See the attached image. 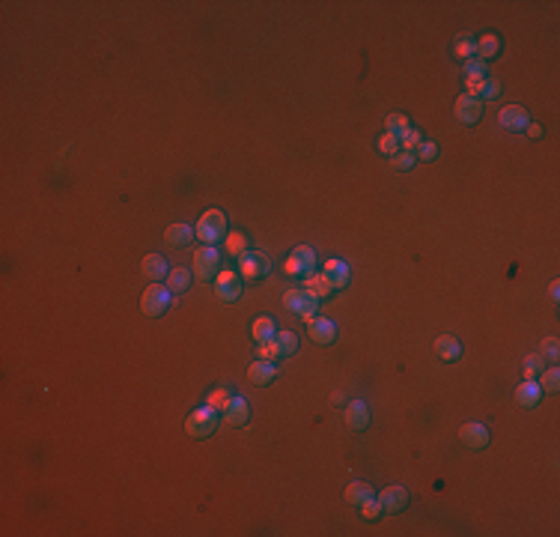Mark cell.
I'll return each instance as SVG.
<instances>
[{
	"instance_id": "cell-7",
	"label": "cell",
	"mask_w": 560,
	"mask_h": 537,
	"mask_svg": "<svg viewBox=\"0 0 560 537\" xmlns=\"http://www.w3.org/2000/svg\"><path fill=\"white\" fill-rule=\"evenodd\" d=\"M283 308L293 313V317L310 322L313 317H316V310H319V301L313 299L310 293H304V289H286L283 293Z\"/></svg>"
},
{
	"instance_id": "cell-35",
	"label": "cell",
	"mask_w": 560,
	"mask_h": 537,
	"mask_svg": "<svg viewBox=\"0 0 560 537\" xmlns=\"http://www.w3.org/2000/svg\"><path fill=\"white\" fill-rule=\"evenodd\" d=\"M358 510H361V517L367 520V522H376V520H382L385 517V510H382V505H378V499L373 496V499H367V501H361L358 505Z\"/></svg>"
},
{
	"instance_id": "cell-25",
	"label": "cell",
	"mask_w": 560,
	"mask_h": 537,
	"mask_svg": "<svg viewBox=\"0 0 560 537\" xmlns=\"http://www.w3.org/2000/svg\"><path fill=\"white\" fill-rule=\"evenodd\" d=\"M435 355H439L441 361H459V358H462V343H459L453 334H441V338H435Z\"/></svg>"
},
{
	"instance_id": "cell-33",
	"label": "cell",
	"mask_w": 560,
	"mask_h": 537,
	"mask_svg": "<svg viewBox=\"0 0 560 537\" xmlns=\"http://www.w3.org/2000/svg\"><path fill=\"white\" fill-rule=\"evenodd\" d=\"M230 397H233V391L223 388V385H218V388H212L209 394H206V406L223 412V409H227V403H230Z\"/></svg>"
},
{
	"instance_id": "cell-2",
	"label": "cell",
	"mask_w": 560,
	"mask_h": 537,
	"mask_svg": "<svg viewBox=\"0 0 560 537\" xmlns=\"http://www.w3.org/2000/svg\"><path fill=\"white\" fill-rule=\"evenodd\" d=\"M218 424H221V412L203 403V406L194 409L191 415L185 418V430H188V436H191V439L203 442V439H209V436H215Z\"/></svg>"
},
{
	"instance_id": "cell-32",
	"label": "cell",
	"mask_w": 560,
	"mask_h": 537,
	"mask_svg": "<svg viewBox=\"0 0 560 537\" xmlns=\"http://www.w3.org/2000/svg\"><path fill=\"white\" fill-rule=\"evenodd\" d=\"M274 343H277V350H280V355H283V358L295 355L298 346H301V341H298L295 331H277V334H274Z\"/></svg>"
},
{
	"instance_id": "cell-26",
	"label": "cell",
	"mask_w": 560,
	"mask_h": 537,
	"mask_svg": "<svg viewBox=\"0 0 560 537\" xmlns=\"http://www.w3.org/2000/svg\"><path fill=\"white\" fill-rule=\"evenodd\" d=\"M223 251H227L233 260H239L242 254H248L251 251V239H248V233L244 230H230L227 233V239H223Z\"/></svg>"
},
{
	"instance_id": "cell-40",
	"label": "cell",
	"mask_w": 560,
	"mask_h": 537,
	"mask_svg": "<svg viewBox=\"0 0 560 537\" xmlns=\"http://www.w3.org/2000/svg\"><path fill=\"white\" fill-rule=\"evenodd\" d=\"M256 355H260L263 361H280V358H283V355H280V350H277V343H274V341H268V343H260V346H256Z\"/></svg>"
},
{
	"instance_id": "cell-19",
	"label": "cell",
	"mask_w": 560,
	"mask_h": 537,
	"mask_svg": "<svg viewBox=\"0 0 560 537\" xmlns=\"http://www.w3.org/2000/svg\"><path fill=\"white\" fill-rule=\"evenodd\" d=\"M301 289H304V293H310L316 301L331 299V296H334V287L328 284V278L322 275V268H316V272L307 275V278H301Z\"/></svg>"
},
{
	"instance_id": "cell-16",
	"label": "cell",
	"mask_w": 560,
	"mask_h": 537,
	"mask_svg": "<svg viewBox=\"0 0 560 537\" xmlns=\"http://www.w3.org/2000/svg\"><path fill=\"white\" fill-rule=\"evenodd\" d=\"M343 421L349 430H367L369 427V406L364 400H349L343 406Z\"/></svg>"
},
{
	"instance_id": "cell-24",
	"label": "cell",
	"mask_w": 560,
	"mask_h": 537,
	"mask_svg": "<svg viewBox=\"0 0 560 537\" xmlns=\"http://www.w3.org/2000/svg\"><path fill=\"white\" fill-rule=\"evenodd\" d=\"M501 48H503V42H501L498 33H483V36L477 39V57L483 63L501 57Z\"/></svg>"
},
{
	"instance_id": "cell-13",
	"label": "cell",
	"mask_w": 560,
	"mask_h": 537,
	"mask_svg": "<svg viewBox=\"0 0 560 537\" xmlns=\"http://www.w3.org/2000/svg\"><path fill=\"white\" fill-rule=\"evenodd\" d=\"M322 275L328 278V284L334 287V293H340V289H346V287H349V281H352V268H349V263L337 260V257H331V260H325V266H322Z\"/></svg>"
},
{
	"instance_id": "cell-14",
	"label": "cell",
	"mask_w": 560,
	"mask_h": 537,
	"mask_svg": "<svg viewBox=\"0 0 560 537\" xmlns=\"http://www.w3.org/2000/svg\"><path fill=\"white\" fill-rule=\"evenodd\" d=\"M221 421L230 424V427H244V424L251 421V403L244 397H239V394H233L230 403H227V409L221 412Z\"/></svg>"
},
{
	"instance_id": "cell-29",
	"label": "cell",
	"mask_w": 560,
	"mask_h": 537,
	"mask_svg": "<svg viewBox=\"0 0 560 537\" xmlns=\"http://www.w3.org/2000/svg\"><path fill=\"white\" fill-rule=\"evenodd\" d=\"M414 126H411V120H408V114H399V110H394V114H388V120H385V131H390V134H397V138L402 141L406 134L411 131Z\"/></svg>"
},
{
	"instance_id": "cell-10",
	"label": "cell",
	"mask_w": 560,
	"mask_h": 537,
	"mask_svg": "<svg viewBox=\"0 0 560 537\" xmlns=\"http://www.w3.org/2000/svg\"><path fill=\"white\" fill-rule=\"evenodd\" d=\"M307 334L316 346H331V343H337V322L328 317H313L307 322Z\"/></svg>"
},
{
	"instance_id": "cell-43",
	"label": "cell",
	"mask_w": 560,
	"mask_h": 537,
	"mask_svg": "<svg viewBox=\"0 0 560 537\" xmlns=\"http://www.w3.org/2000/svg\"><path fill=\"white\" fill-rule=\"evenodd\" d=\"M524 134H528V138H531V141H543V134H545V129L540 126V122H528V126H524Z\"/></svg>"
},
{
	"instance_id": "cell-22",
	"label": "cell",
	"mask_w": 560,
	"mask_h": 537,
	"mask_svg": "<svg viewBox=\"0 0 560 537\" xmlns=\"http://www.w3.org/2000/svg\"><path fill=\"white\" fill-rule=\"evenodd\" d=\"M191 281H194V268H185V266H176V268H170V275H167V289H170L173 296H179V293H188V287H191Z\"/></svg>"
},
{
	"instance_id": "cell-37",
	"label": "cell",
	"mask_w": 560,
	"mask_h": 537,
	"mask_svg": "<svg viewBox=\"0 0 560 537\" xmlns=\"http://www.w3.org/2000/svg\"><path fill=\"white\" fill-rule=\"evenodd\" d=\"M378 152H382V155H388V159H394V155L399 152V138H397V134L385 131L382 138H378Z\"/></svg>"
},
{
	"instance_id": "cell-30",
	"label": "cell",
	"mask_w": 560,
	"mask_h": 537,
	"mask_svg": "<svg viewBox=\"0 0 560 537\" xmlns=\"http://www.w3.org/2000/svg\"><path fill=\"white\" fill-rule=\"evenodd\" d=\"M536 382H540L543 394H557V391H560V367L557 364H548L545 371L536 376Z\"/></svg>"
},
{
	"instance_id": "cell-39",
	"label": "cell",
	"mask_w": 560,
	"mask_h": 537,
	"mask_svg": "<svg viewBox=\"0 0 560 537\" xmlns=\"http://www.w3.org/2000/svg\"><path fill=\"white\" fill-rule=\"evenodd\" d=\"M414 159H418V162H435V159H439V147H435L432 141H423L420 147L414 150Z\"/></svg>"
},
{
	"instance_id": "cell-4",
	"label": "cell",
	"mask_w": 560,
	"mask_h": 537,
	"mask_svg": "<svg viewBox=\"0 0 560 537\" xmlns=\"http://www.w3.org/2000/svg\"><path fill=\"white\" fill-rule=\"evenodd\" d=\"M319 268V257L310 245H295V251L283 260V275L286 278H307Z\"/></svg>"
},
{
	"instance_id": "cell-34",
	"label": "cell",
	"mask_w": 560,
	"mask_h": 537,
	"mask_svg": "<svg viewBox=\"0 0 560 537\" xmlns=\"http://www.w3.org/2000/svg\"><path fill=\"white\" fill-rule=\"evenodd\" d=\"M545 358L540 355V352H531L528 358H524V379H536L543 371H545Z\"/></svg>"
},
{
	"instance_id": "cell-41",
	"label": "cell",
	"mask_w": 560,
	"mask_h": 537,
	"mask_svg": "<svg viewBox=\"0 0 560 537\" xmlns=\"http://www.w3.org/2000/svg\"><path fill=\"white\" fill-rule=\"evenodd\" d=\"M465 75L468 78H486L489 75V66L480 60V57H471V60H465Z\"/></svg>"
},
{
	"instance_id": "cell-44",
	"label": "cell",
	"mask_w": 560,
	"mask_h": 537,
	"mask_svg": "<svg viewBox=\"0 0 560 537\" xmlns=\"http://www.w3.org/2000/svg\"><path fill=\"white\" fill-rule=\"evenodd\" d=\"M331 403H334V406H346V403H349V400H346V394H343V391H334Z\"/></svg>"
},
{
	"instance_id": "cell-8",
	"label": "cell",
	"mask_w": 560,
	"mask_h": 537,
	"mask_svg": "<svg viewBox=\"0 0 560 537\" xmlns=\"http://www.w3.org/2000/svg\"><path fill=\"white\" fill-rule=\"evenodd\" d=\"M242 275L239 268H221L218 278H215V293L221 301H227V305H233V301H239L242 296Z\"/></svg>"
},
{
	"instance_id": "cell-27",
	"label": "cell",
	"mask_w": 560,
	"mask_h": 537,
	"mask_svg": "<svg viewBox=\"0 0 560 537\" xmlns=\"http://www.w3.org/2000/svg\"><path fill=\"white\" fill-rule=\"evenodd\" d=\"M274 334H277V326H274L272 317H256V320L251 322V338H253L256 346L274 341Z\"/></svg>"
},
{
	"instance_id": "cell-15",
	"label": "cell",
	"mask_w": 560,
	"mask_h": 537,
	"mask_svg": "<svg viewBox=\"0 0 560 537\" xmlns=\"http://www.w3.org/2000/svg\"><path fill=\"white\" fill-rule=\"evenodd\" d=\"M378 505H382L385 513H402L408 508V489L402 484H394V487H385L378 492Z\"/></svg>"
},
{
	"instance_id": "cell-23",
	"label": "cell",
	"mask_w": 560,
	"mask_h": 537,
	"mask_svg": "<svg viewBox=\"0 0 560 537\" xmlns=\"http://www.w3.org/2000/svg\"><path fill=\"white\" fill-rule=\"evenodd\" d=\"M540 400H543V388H540L536 379H524V382L516 388V403H519V406L533 409Z\"/></svg>"
},
{
	"instance_id": "cell-6",
	"label": "cell",
	"mask_w": 560,
	"mask_h": 537,
	"mask_svg": "<svg viewBox=\"0 0 560 537\" xmlns=\"http://www.w3.org/2000/svg\"><path fill=\"white\" fill-rule=\"evenodd\" d=\"M170 301H173V293L167 289V284H149L147 289H143V296H140V310L147 313V317L159 320V317L167 313Z\"/></svg>"
},
{
	"instance_id": "cell-18",
	"label": "cell",
	"mask_w": 560,
	"mask_h": 537,
	"mask_svg": "<svg viewBox=\"0 0 560 537\" xmlns=\"http://www.w3.org/2000/svg\"><path fill=\"white\" fill-rule=\"evenodd\" d=\"M197 239V230L191 227V224L179 221V224H170V227L164 230V242L170 245V248H188Z\"/></svg>"
},
{
	"instance_id": "cell-42",
	"label": "cell",
	"mask_w": 560,
	"mask_h": 537,
	"mask_svg": "<svg viewBox=\"0 0 560 537\" xmlns=\"http://www.w3.org/2000/svg\"><path fill=\"white\" fill-rule=\"evenodd\" d=\"M423 141H427V138H423V134H420L418 129H411V131L406 134V138L399 141V150H406V152H414V150H418Z\"/></svg>"
},
{
	"instance_id": "cell-28",
	"label": "cell",
	"mask_w": 560,
	"mask_h": 537,
	"mask_svg": "<svg viewBox=\"0 0 560 537\" xmlns=\"http://www.w3.org/2000/svg\"><path fill=\"white\" fill-rule=\"evenodd\" d=\"M376 496V489L367 484V480H352L349 487H346V492H343V499L349 501L352 508H358L361 501H367V499H373Z\"/></svg>"
},
{
	"instance_id": "cell-11",
	"label": "cell",
	"mask_w": 560,
	"mask_h": 537,
	"mask_svg": "<svg viewBox=\"0 0 560 537\" xmlns=\"http://www.w3.org/2000/svg\"><path fill=\"white\" fill-rule=\"evenodd\" d=\"M465 93L480 99V102H489V99H498L501 96V81L498 78H465Z\"/></svg>"
},
{
	"instance_id": "cell-3",
	"label": "cell",
	"mask_w": 560,
	"mask_h": 537,
	"mask_svg": "<svg viewBox=\"0 0 560 537\" xmlns=\"http://www.w3.org/2000/svg\"><path fill=\"white\" fill-rule=\"evenodd\" d=\"M194 278L197 281H203V284H215V278H218V272H221V251H218V245H200V248L194 251Z\"/></svg>"
},
{
	"instance_id": "cell-45",
	"label": "cell",
	"mask_w": 560,
	"mask_h": 537,
	"mask_svg": "<svg viewBox=\"0 0 560 537\" xmlns=\"http://www.w3.org/2000/svg\"><path fill=\"white\" fill-rule=\"evenodd\" d=\"M548 296H552L554 301L560 299V281H552V284H548Z\"/></svg>"
},
{
	"instance_id": "cell-20",
	"label": "cell",
	"mask_w": 560,
	"mask_h": 537,
	"mask_svg": "<svg viewBox=\"0 0 560 537\" xmlns=\"http://www.w3.org/2000/svg\"><path fill=\"white\" fill-rule=\"evenodd\" d=\"M140 268H143V275H147L152 284H161V281H167V275H170V263H167L161 254H147L143 257V263H140Z\"/></svg>"
},
{
	"instance_id": "cell-38",
	"label": "cell",
	"mask_w": 560,
	"mask_h": 537,
	"mask_svg": "<svg viewBox=\"0 0 560 537\" xmlns=\"http://www.w3.org/2000/svg\"><path fill=\"white\" fill-rule=\"evenodd\" d=\"M540 355L545 358L548 364H557L560 361V350H557V338H545L540 346Z\"/></svg>"
},
{
	"instance_id": "cell-17",
	"label": "cell",
	"mask_w": 560,
	"mask_h": 537,
	"mask_svg": "<svg viewBox=\"0 0 560 537\" xmlns=\"http://www.w3.org/2000/svg\"><path fill=\"white\" fill-rule=\"evenodd\" d=\"M277 373H280L277 361H263V358H256V361L248 367V382L256 385V388H263L268 382H274Z\"/></svg>"
},
{
	"instance_id": "cell-5",
	"label": "cell",
	"mask_w": 560,
	"mask_h": 537,
	"mask_svg": "<svg viewBox=\"0 0 560 537\" xmlns=\"http://www.w3.org/2000/svg\"><path fill=\"white\" fill-rule=\"evenodd\" d=\"M236 268H239V275H242L244 284H256V281H265V278H268V272H272V260H268V254L251 248L248 254L239 257Z\"/></svg>"
},
{
	"instance_id": "cell-36",
	"label": "cell",
	"mask_w": 560,
	"mask_h": 537,
	"mask_svg": "<svg viewBox=\"0 0 560 537\" xmlns=\"http://www.w3.org/2000/svg\"><path fill=\"white\" fill-rule=\"evenodd\" d=\"M414 164H418L414 152H406V150H399V152L394 155V159H390V167H394V171H399V173H408Z\"/></svg>"
},
{
	"instance_id": "cell-9",
	"label": "cell",
	"mask_w": 560,
	"mask_h": 537,
	"mask_svg": "<svg viewBox=\"0 0 560 537\" xmlns=\"http://www.w3.org/2000/svg\"><path fill=\"white\" fill-rule=\"evenodd\" d=\"M459 442H462L465 448H471V451H483V448H489V442H492V433H489L486 424L468 421V424L459 427Z\"/></svg>"
},
{
	"instance_id": "cell-12",
	"label": "cell",
	"mask_w": 560,
	"mask_h": 537,
	"mask_svg": "<svg viewBox=\"0 0 560 537\" xmlns=\"http://www.w3.org/2000/svg\"><path fill=\"white\" fill-rule=\"evenodd\" d=\"M483 105H486V102H480V99L462 93V96L456 99V105H453L456 120L462 122V126H477L480 117H483Z\"/></svg>"
},
{
	"instance_id": "cell-31",
	"label": "cell",
	"mask_w": 560,
	"mask_h": 537,
	"mask_svg": "<svg viewBox=\"0 0 560 537\" xmlns=\"http://www.w3.org/2000/svg\"><path fill=\"white\" fill-rule=\"evenodd\" d=\"M453 54L459 60H471V57H477V39L471 36V33H459L456 36V45H453Z\"/></svg>"
},
{
	"instance_id": "cell-21",
	"label": "cell",
	"mask_w": 560,
	"mask_h": 537,
	"mask_svg": "<svg viewBox=\"0 0 560 537\" xmlns=\"http://www.w3.org/2000/svg\"><path fill=\"white\" fill-rule=\"evenodd\" d=\"M498 122L507 131H524V126H528L531 120H528V110H524L522 105H507L498 114Z\"/></svg>"
},
{
	"instance_id": "cell-1",
	"label": "cell",
	"mask_w": 560,
	"mask_h": 537,
	"mask_svg": "<svg viewBox=\"0 0 560 537\" xmlns=\"http://www.w3.org/2000/svg\"><path fill=\"white\" fill-rule=\"evenodd\" d=\"M194 230H197V239L203 245H221L223 239H227V233H230L227 215H223L221 209H206L203 215H200Z\"/></svg>"
}]
</instances>
